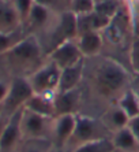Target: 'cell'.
Returning <instances> with one entry per match:
<instances>
[{"label":"cell","instance_id":"25","mask_svg":"<svg viewBox=\"0 0 139 152\" xmlns=\"http://www.w3.org/2000/svg\"><path fill=\"white\" fill-rule=\"evenodd\" d=\"M128 63L131 73L139 74V36H135L131 41L128 51Z\"/></svg>","mask_w":139,"mask_h":152},{"label":"cell","instance_id":"21","mask_svg":"<svg viewBox=\"0 0 139 152\" xmlns=\"http://www.w3.org/2000/svg\"><path fill=\"white\" fill-rule=\"evenodd\" d=\"M28 34L29 33L26 32L25 28H21L15 32L10 33H0V56L8 52L11 48H14L18 42H21Z\"/></svg>","mask_w":139,"mask_h":152},{"label":"cell","instance_id":"23","mask_svg":"<svg viewBox=\"0 0 139 152\" xmlns=\"http://www.w3.org/2000/svg\"><path fill=\"white\" fill-rule=\"evenodd\" d=\"M123 7V0H102L96 3L94 10L97 11L98 14L104 15V17L113 19L116 15L119 14V11Z\"/></svg>","mask_w":139,"mask_h":152},{"label":"cell","instance_id":"1","mask_svg":"<svg viewBox=\"0 0 139 152\" xmlns=\"http://www.w3.org/2000/svg\"><path fill=\"white\" fill-rule=\"evenodd\" d=\"M131 70L115 58L102 55L85 58L83 81L91 95L105 103V108L116 104L119 97L131 88Z\"/></svg>","mask_w":139,"mask_h":152},{"label":"cell","instance_id":"16","mask_svg":"<svg viewBox=\"0 0 139 152\" xmlns=\"http://www.w3.org/2000/svg\"><path fill=\"white\" fill-rule=\"evenodd\" d=\"M98 117L104 122L105 126L109 129V132H111L112 134H113L115 132L123 129V127L128 126V122H130V118L127 117V114H125L117 104H111V106H108Z\"/></svg>","mask_w":139,"mask_h":152},{"label":"cell","instance_id":"28","mask_svg":"<svg viewBox=\"0 0 139 152\" xmlns=\"http://www.w3.org/2000/svg\"><path fill=\"white\" fill-rule=\"evenodd\" d=\"M128 127L131 129V132L134 133L136 141H138V144H139V115L135 117V118H132V119H130Z\"/></svg>","mask_w":139,"mask_h":152},{"label":"cell","instance_id":"11","mask_svg":"<svg viewBox=\"0 0 139 152\" xmlns=\"http://www.w3.org/2000/svg\"><path fill=\"white\" fill-rule=\"evenodd\" d=\"M77 115L67 114V115L55 117L52 136H51V141L53 142L55 147H60V148L66 149L67 142L72 136L75 125H77Z\"/></svg>","mask_w":139,"mask_h":152},{"label":"cell","instance_id":"10","mask_svg":"<svg viewBox=\"0 0 139 152\" xmlns=\"http://www.w3.org/2000/svg\"><path fill=\"white\" fill-rule=\"evenodd\" d=\"M82 107V89L77 88L67 92H56L55 95V117L80 114Z\"/></svg>","mask_w":139,"mask_h":152},{"label":"cell","instance_id":"26","mask_svg":"<svg viewBox=\"0 0 139 152\" xmlns=\"http://www.w3.org/2000/svg\"><path fill=\"white\" fill-rule=\"evenodd\" d=\"M96 7L94 0H70V11L75 15L91 12Z\"/></svg>","mask_w":139,"mask_h":152},{"label":"cell","instance_id":"18","mask_svg":"<svg viewBox=\"0 0 139 152\" xmlns=\"http://www.w3.org/2000/svg\"><path fill=\"white\" fill-rule=\"evenodd\" d=\"M111 138H112V142H113V147H115V151L139 152V144L128 126H125L123 129H120V130L115 132Z\"/></svg>","mask_w":139,"mask_h":152},{"label":"cell","instance_id":"12","mask_svg":"<svg viewBox=\"0 0 139 152\" xmlns=\"http://www.w3.org/2000/svg\"><path fill=\"white\" fill-rule=\"evenodd\" d=\"M21 28H23V22L12 0H0V33L15 32Z\"/></svg>","mask_w":139,"mask_h":152},{"label":"cell","instance_id":"31","mask_svg":"<svg viewBox=\"0 0 139 152\" xmlns=\"http://www.w3.org/2000/svg\"><path fill=\"white\" fill-rule=\"evenodd\" d=\"M10 117H7V115H4L1 111H0V136H1V132H3L4 126H6V124H7V119Z\"/></svg>","mask_w":139,"mask_h":152},{"label":"cell","instance_id":"4","mask_svg":"<svg viewBox=\"0 0 139 152\" xmlns=\"http://www.w3.org/2000/svg\"><path fill=\"white\" fill-rule=\"evenodd\" d=\"M45 37L40 40L44 52L48 53L52 50H55L57 45L67 40L78 37V29H77V15L72 14L71 11H66L63 14H57L45 32H42Z\"/></svg>","mask_w":139,"mask_h":152},{"label":"cell","instance_id":"8","mask_svg":"<svg viewBox=\"0 0 139 152\" xmlns=\"http://www.w3.org/2000/svg\"><path fill=\"white\" fill-rule=\"evenodd\" d=\"M46 58L49 60H52L60 70L71 67V66L79 63L80 60L85 59V56L82 55V52L79 50V47H78L77 37L62 42L60 45L56 47L55 50L51 51Z\"/></svg>","mask_w":139,"mask_h":152},{"label":"cell","instance_id":"9","mask_svg":"<svg viewBox=\"0 0 139 152\" xmlns=\"http://www.w3.org/2000/svg\"><path fill=\"white\" fill-rule=\"evenodd\" d=\"M22 111L23 108L18 110L7 119V124L0 136V152H17L21 141L23 140L21 127Z\"/></svg>","mask_w":139,"mask_h":152},{"label":"cell","instance_id":"29","mask_svg":"<svg viewBox=\"0 0 139 152\" xmlns=\"http://www.w3.org/2000/svg\"><path fill=\"white\" fill-rule=\"evenodd\" d=\"M8 88H10V81H3L0 80V106L3 104L6 96H7Z\"/></svg>","mask_w":139,"mask_h":152},{"label":"cell","instance_id":"30","mask_svg":"<svg viewBox=\"0 0 139 152\" xmlns=\"http://www.w3.org/2000/svg\"><path fill=\"white\" fill-rule=\"evenodd\" d=\"M131 89L135 92L136 97L139 100V74H135L132 73V77H131Z\"/></svg>","mask_w":139,"mask_h":152},{"label":"cell","instance_id":"17","mask_svg":"<svg viewBox=\"0 0 139 152\" xmlns=\"http://www.w3.org/2000/svg\"><path fill=\"white\" fill-rule=\"evenodd\" d=\"M55 95L34 93L28 100V103L25 104V108H28V110L33 111V113L45 115V117L55 118Z\"/></svg>","mask_w":139,"mask_h":152},{"label":"cell","instance_id":"2","mask_svg":"<svg viewBox=\"0 0 139 152\" xmlns=\"http://www.w3.org/2000/svg\"><path fill=\"white\" fill-rule=\"evenodd\" d=\"M0 59L3 60L4 66L12 77H29L44 64L46 53L44 52L38 37L28 34L14 48L1 55Z\"/></svg>","mask_w":139,"mask_h":152},{"label":"cell","instance_id":"22","mask_svg":"<svg viewBox=\"0 0 139 152\" xmlns=\"http://www.w3.org/2000/svg\"><path fill=\"white\" fill-rule=\"evenodd\" d=\"M68 152H115V147H113L112 138H104V140L78 145Z\"/></svg>","mask_w":139,"mask_h":152},{"label":"cell","instance_id":"20","mask_svg":"<svg viewBox=\"0 0 139 152\" xmlns=\"http://www.w3.org/2000/svg\"><path fill=\"white\" fill-rule=\"evenodd\" d=\"M53 142L48 138H26L22 140L17 152H51Z\"/></svg>","mask_w":139,"mask_h":152},{"label":"cell","instance_id":"27","mask_svg":"<svg viewBox=\"0 0 139 152\" xmlns=\"http://www.w3.org/2000/svg\"><path fill=\"white\" fill-rule=\"evenodd\" d=\"M12 3H14L18 14H19V17H21V19H22V22L25 23L26 19H28V17H29V14H30L31 8L34 6V0H12Z\"/></svg>","mask_w":139,"mask_h":152},{"label":"cell","instance_id":"13","mask_svg":"<svg viewBox=\"0 0 139 152\" xmlns=\"http://www.w3.org/2000/svg\"><path fill=\"white\" fill-rule=\"evenodd\" d=\"M112 19L98 14L96 10L82 15H77V29L78 36L87 32H104L109 26Z\"/></svg>","mask_w":139,"mask_h":152},{"label":"cell","instance_id":"33","mask_svg":"<svg viewBox=\"0 0 139 152\" xmlns=\"http://www.w3.org/2000/svg\"><path fill=\"white\" fill-rule=\"evenodd\" d=\"M136 36H139V28H138V34H136Z\"/></svg>","mask_w":139,"mask_h":152},{"label":"cell","instance_id":"3","mask_svg":"<svg viewBox=\"0 0 139 152\" xmlns=\"http://www.w3.org/2000/svg\"><path fill=\"white\" fill-rule=\"evenodd\" d=\"M112 133L109 129L104 125V122L100 119V117L93 115H85L78 114L77 115V125L74 129V133L66 145V151H71L78 145L86 144V142L111 138Z\"/></svg>","mask_w":139,"mask_h":152},{"label":"cell","instance_id":"14","mask_svg":"<svg viewBox=\"0 0 139 152\" xmlns=\"http://www.w3.org/2000/svg\"><path fill=\"white\" fill-rule=\"evenodd\" d=\"M85 77V59L71 67L63 69L60 73V81L57 92H67L80 86Z\"/></svg>","mask_w":139,"mask_h":152},{"label":"cell","instance_id":"19","mask_svg":"<svg viewBox=\"0 0 139 152\" xmlns=\"http://www.w3.org/2000/svg\"><path fill=\"white\" fill-rule=\"evenodd\" d=\"M116 104L127 114V117H128L130 119H132V118H135L139 115V100H138V97H136L135 92H134L131 88H130L128 91H125V92L119 97Z\"/></svg>","mask_w":139,"mask_h":152},{"label":"cell","instance_id":"15","mask_svg":"<svg viewBox=\"0 0 139 152\" xmlns=\"http://www.w3.org/2000/svg\"><path fill=\"white\" fill-rule=\"evenodd\" d=\"M77 42L85 58L98 56L104 50V36L101 32H87L77 37Z\"/></svg>","mask_w":139,"mask_h":152},{"label":"cell","instance_id":"34","mask_svg":"<svg viewBox=\"0 0 139 152\" xmlns=\"http://www.w3.org/2000/svg\"><path fill=\"white\" fill-rule=\"evenodd\" d=\"M115 152H119V151H115Z\"/></svg>","mask_w":139,"mask_h":152},{"label":"cell","instance_id":"5","mask_svg":"<svg viewBox=\"0 0 139 152\" xmlns=\"http://www.w3.org/2000/svg\"><path fill=\"white\" fill-rule=\"evenodd\" d=\"M34 95L33 88L28 77H12L10 80V88H8L7 96L4 99L3 104L0 106V111L11 117L18 110L23 108L28 100Z\"/></svg>","mask_w":139,"mask_h":152},{"label":"cell","instance_id":"32","mask_svg":"<svg viewBox=\"0 0 139 152\" xmlns=\"http://www.w3.org/2000/svg\"><path fill=\"white\" fill-rule=\"evenodd\" d=\"M51 152H67V151L64 148H60V147H55V145H53L52 149H51Z\"/></svg>","mask_w":139,"mask_h":152},{"label":"cell","instance_id":"7","mask_svg":"<svg viewBox=\"0 0 139 152\" xmlns=\"http://www.w3.org/2000/svg\"><path fill=\"white\" fill-rule=\"evenodd\" d=\"M53 121H55V118L33 113V111L23 107L21 119L23 140H26V138H48V140H51Z\"/></svg>","mask_w":139,"mask_h":152},{"label":"cell","instance_id":"6","mask_svg":"<svg viewBox=\"0 0 139 152\" xmlns=\"http://www.w3.org/2000/svg\"><path fill=\"white\" fill-rule=\"evenodd\" d=\"M60 70L52 60L44 62L41 67H38L34 73H31L28 77L30 82L33 92L40 93V95H55L57 92V86L60 81Z\"/></svg>","mask_w":139,"mask_h":152},{"label":"cell","instance_id":"24","mask_svg":"<svg viewBox=\"0 0 139 152\" xmlns=\"http://www.w3.org/2000/svg\"><path fill=\"white\" fill-rule=\"evenodd\" d=\"M34 3L48 8L53 14H63L70 11V0H34Z\"/></svg>","mask_w":139,"mask_h":152}]
</instances>
